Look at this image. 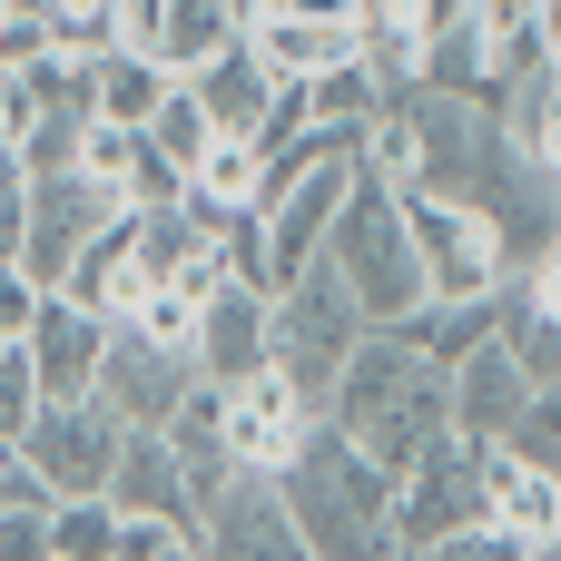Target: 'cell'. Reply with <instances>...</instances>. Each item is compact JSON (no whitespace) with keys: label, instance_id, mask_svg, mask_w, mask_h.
<instances>
[{"label":"cell","instance_id":"6da1fadb","mask_svg":"<svg viewBox=\"0 0 561 561\" xmlns=\"http://www.w3.org/2000/svg\"><path fill=\"white\" fill-rule=\"evenodd\" d=\"M325 424L404 483L434 444H454V394H444V365H434L404 325H375V335L355 345V365L335 375Z\"/></svg>","mask_w":561,"mask_h":561},{"label":"cell","instance_id":"7a4b0ae2","mask_svg":"<svg viewBox=\"0 0 561 561\" xmlns=\"http://www.w3.org/2000/svg\"><path fill=\"white\" fill-rule=\"evenodd\" d=\"M276 493H286V513H296V533H306L316 561H404V542H394V473L375 454H355L325 414L286 454Z\"/></svg>","mask_w":561,"mask_h":561},{"label":"cell","instance_id":"3957f363","mask_svg":"<svg viewBox=\"0 0 561 561\" xmlns=\"http://www.w3.org/2000/svg\"><path fill=\"white\" fill-rule=\"evenodd\" d=\"M325 266L345 276V296L365 306V325H404V316H424V266H414V227H404V197H394V178H355V197H345V217L325 227Z\"/></svg>","mask_w":561,"mask_h":561},{"label":"cell","instance_id":"277c9868","mask_svg":"<svg viewBox=\"0 0 561 561\" xmlns=\"http://www.w3.org/2000/svg\"><path fill=\"white\" fill-rule=\"evenodd\" d=\"M375 325H365V306L345 296V276L316 256L296 286H276V375L325 414V394H335V375L355 365V345H365Z\"/></svg>","mask_w":561,"mask_h":561},{"label":"cell","instance_id":"5b68a950","mask_svg":"<svg viewBox=\"0 0 561 561\" xmlns=\"http://www.w3.org/2000/svg\"><path fill=\"white\" fill-rule=\"evenodd\" d=\"M404 197V227H414V266H424V306H483L513 286L503 266V237L483 207L463 197H434V187H394Z\"/></svg>","mask_w":561,"mask_h":561},{"label":"cell","instance_id":"8992f818","mask_svg":"<svg viewBox=\"0 0 561 561\" xmlns=\"http://www.w3.org/2000/svg\"><path fill=\"white\" fill-rule=\"evenodd\" d=\"M118 454H128V424H118L99 394H49V404L30 414V434H20V463H30V473H39L59 503L108 493Z\"/></svg>","mask_w":561,"mask_h":561},{"label":"cell","instance_id":"52a82bcc","mask_svg":"<svg viewBox=\"0 0 561 561\" xmlns=\"http://www.w3.org/2000/svg\"><path fill=\"white\" fill-rule=\"evenodd\" d=\"M473 523H493V444H434L404 483H394V542L404 552H434V542H454V533H473Z\"/></svg>","mask_w":561,"mask_h":561},{"label":"cell","instance_id":"ba28073f","mask_svg":"<svg viewBox=\"0 0 561 561\" xmlns=\"http://www.w3.org/2000/svg\"><path fill=\"white\" fill-rule=\"evenodd\" d=\"M355 178H365V148H325L306 178H286V187L256 197V217H266V286H296V276L325 256V227L345 217Z\"/></svg>","mask_w":561,"mask_h":561},{"label":"cell","instance_id":"9c48e42d","mask_svg":"<svg viewBox=\"0 0 561 561\" xmlns=\"http://www.w3.org/2000/svg\"><path fill=\"white\" fill-rule=\"evenodd\" d=\"M128 434H168L178 424V404L197 394V355L187 345H168V335H148V325H108V355H99V385H89Z\"/></svg>","mask_w":561,"mask_h":561},{"label":"cell","instance_id":"30bf717a","mask_svg":"<svg viewBox=\"0 0 561 561\" xmlns=\"http://www.w3.org/2000/svg\"><path fill=\"white\" fill-rule=\"evenodd\" d=\"M128 197L99 187L89 168H59V178H30V247H20V276L30 286H69V266L89 256V237L118 217Z\"/></svg>","mask_w":561,"mask_h":561},{"label":"cell","instance_id":"8fae6325","mask_svg":"<svg viewBox=\"0 0 561 561\" xmlns=\"http://www.w3.org/2000/svg\"><path fill=\"white\" fill-rule=\"evenodd\" d=\"M217 394V444H227V463L237 473H286V454L306 444V424H316V404L266 365V375H247V385H207Z\"/></svg>","mask_w":561,"mask_h":561},{"label":"cell","instance_id":"7c38bea8","mask_svg":"<svg viewBox=\"0 0 561 561\" xmlns=\"http://www.w3.org/2000/svg\"><path fill=\"white\" fill-rule=\"evenodd\" d=\"M187 355H197V385H247V375H266V365H276V286L227 276L217 296H197Z\"/></svg>","mask_w":561,"mask_h":561},{"label":"cell","instance_id":"4fadbf2b","mask_svg":"<svg viewBox=\"0 0 561 561\" xmlns=\"http://www.w3.org/2000/svg\"><path fill=\"white\" fill-rule=\"evenodd\" d=\"M237 39H247L237 0H118V49H148L168 79H197Z\"/></svg>","mask_w":561,"mask_h":561},{"label":"cell","instance_id":"5bb4252c","mask_svg":"<svg viewBox=\"0 0 561 561\" xmlns=\"http://www.w3.org/2000/svg\"><path fill=\"white\" fill-rule=\"evenodd\" d=\"M197 552L207 561H316L306 533H296V513H286V493H276V473H237V483L207 503Z\"/></svg>","mask_w":561,"mask_h":561},{"label":"cell","instance_id":"9a60e30c","mask_svg":"<svg viewBox=\"0 0 561 561\" xmlns=\"http://www.w3.org/2000/svg\"><path fill=\"white\" fill-rule=\"evenodd\" d=\"M444 394H454V434H463V444H513V424H523V404H533V375H523L513 345L493 335V345H473L463 365H444Z\"/></svg>","mask_w":561,"mask_h":561},{"label":"cell","instance_id":"2e32d148","mask_svg":"<svg viewBox=\"0 0 561 561\" xmlns=\"http://www.w3.org/2000/svg\"><path fill=\"white\" fill-rule=\"evenodd\" d=\"M99 355H108V316H89L79 296H39V316H30L39 394H89L99 385Z\"/></svg>","mask_w":561,"mask_h":561},{"label":"cell","instance_id":"e0dca14e","mask_svg":"<svg viewBox=\"0 0 561 561\" xmlns=\"http://www.w3.org/2000/svg\"><path fill=\"white\" fill-rule=\"evenodd\" d=\"M108 503H118V513H138V523H187V533L207 523L168 434H128V454H118V473H108Z\"/></svg>","mask_w":561,"mask_h":561},{"label":"cell","instance_id":"ac0fdd59","mask_svg":"<svg viewBox=\"0 0 561 561\" xmlns=\"http://www.w3.org/2000/svg\"><path fill=\"white\" fill-rule=\"evenodd\" d=\"M414 89H444L463 108H503V69H493V30L483 20H444L414 59Z\"/></svg>","mask_w":561,"mask_h":561},{"label":"cell","instance_id":"d6986e66","mask_svg":"<svg viewBox=\"0 0 561 561\" xmlns=\"http://www.w3.org/2000/svg\"><path fill=\"white\" fill-rule=\"evenodd\" d=\"M79 69H89V128H148L168 108V89H178L148 49H118V39L99 59H79Z\"/></svg>","mask_w":561,"mask_h":561},{"label":"cell","instance_id":"ffe728a7","mask_svg":"<svg viewBox=\"0 0 561 561\" xmlns=\"http://www.w3.org/2000/svg\"><path fill=\"white\" fill-rule=\"evenodd\" d=\"M493 533H513V542L552 552V533H561V473H552V463H533V454L493 444Z\"/></svg>","mask_w":561,"mask_h":561},{"label":"cell","instance_id":"44dd1931","mask_svg":"<svg viewBox=\"0 0 561 561\" xmlns=\"http://www.w3.org/2000/svg\"><path fill=\"white\" fill-rule=\"evenodd\" d=\"M247 49H256L276 79H325V69H345V59L365 49V30H345V20H276V10H256V20H247Z\"/></svg>","mask_w":561,"mask_h":561},{"label":"cell","instance_id":"7402d4cb","mask_svg":"<svg viewBox=\"0 0 561 561\" xmlns=\"http://www.w3.org/2000/svg\"><path fill=\"white\" fill-rule=\"evenodd\" d=\"M49 296H79L89 316H108V325H128L138 316V296H148V276H138V247H128V207L89 237V256L69 266V286H49Z\"/></svg>","mask_w":561,"mask_h":561},{"label":"cell","instance_id":"603a6c76","mask_svg":"<svg viewBox=\"0 0 561 561\" xmlns=\"http://www.w3.org/2000/svg\"><path fill=\"white\" fill-rule=\"evenodd\" d=\"M197 99H207V118H217V138H256L266 128V108H276V69L237 39V49H217L197 79H187Z\"/></svg>","mask_w":561,"mask_h":561},{"label":"cell","instance_id":"cb8c5ba5","mask_svg":"<svg viewBox=\"0 0 561 561\" xmlns=\"http://www.w3.org/2000/svg\"><path fill=\"white\" fill-rule=\"evenodd\" d=\"M493 118H503V138H513L533 168H552V178H561V69H533V79H513Z\"/></svg>","mask_w":561,"mask_h":561},{"label":"cell","instance_id":"d4e9b609","mask_svg":"<svg viewBox=\"0 0 561 561\" xmlns=\"http://www.w3.org/2000/svg\"><path fill=\"white\" fill-rule=\"evenodd\" d=\"M256 178H266V158H256L247 138H217V148L187 168V197H197L207 217H237V207H256Z\"/></svg>","mask_w":561,"mask_h":561},{"label":"cell","instance_id":"484cf974","mask_svg":"<svg viewBox=\"0 0 561 561\" xmlns=\"http://www.w3.org/2000/svg\"><path fill=\"white\" fill-rule=\"evenodd\" d=\"M404 335H414L434 365H463L473 345L503 335V296H483V306H424V316H404Z\"/></svg>","mask_w":561,"mask_h":561},{"label":"cell","instance_id":"4316f807","mask_svg":"<svg viewBox=\"0 0 561 561\" xmlns=\"http://www.w3.org/2000/svg\"><path fill=\"white\" fill-rule=\"evenodd\" d=\"M148 148H158V158H168L178 178H187V168H197V158L217 148V118H207V99H197L187 79H178V89H168V108L148 118Z\"/></svg>","mask_w":561,"mask_h":561},{"label":"cell","instance_id":"83f0119b","mask_svg":"<svg viewBox=\"0 0 561 561\" xmlns=\"http://www.w3.org/2000/svg\"><path fill=\"white\" fill-rule=\"evenodd\" d=\"M503 345H513V365H523L533 385H561V316L523 306L513 286H503Z\"/></svg>","mask_w":561,"mask_h":561},{"label":"cell","instance_id":"f1b7e54d","mask_svg":"<svg viewBox=\"0 0 561 561\" xmlns=\"http://www.w3.org/2000/svg\"><path fill=\"white\" fill-rule=\"evenodd\" d=\"M49 542H59V561H108L118 552V503H108V493L59 503V513H49Z\"/></svg>","mask_w":561,"mask_h":561},{"label":"cell","instance_id":"f546056e","mask_svg":"<svg viewBox=\"0 0 561 561\" xmlns=\"http://www.w3.org/2000/svg\"><path fill=\"white\" fill-rule=\"evenodd\" d=\"M39 404L49 394H39V365H30V335H20V345H0V444H20Z\"/></svg>","mask_w":561,"mask_h":561},{"label":"cell","instance_id":"4dcf8cb0","mask_svg":"<svg viewBox=\"0 0 561 561\" xmlns=\"http://www.w3.org/2000/svg\"><path fill=\"white\" fill-rule=\"evenodd\" d=\"M108 561H207V552H197L187 523H138V513H118V552Z\"/></svg>","mask_w":561,"mask_h":561},{"label":"cell","instance_id":"1f68e13d","mask_svg":"<svg viewBox=\"0 0 561 561\" xmlns=\"http://www.w3.org/2000/svg\"><path fill=\"white\" fill-rule=\"evenodd\" d=\"M39 59H59V30L39 10H0V69H39Z\"/></svg>","mask_w":561,"mask_h":561},{"label":"cell","instance_id":"d6a6232c","mask_svg":"<svg viewBox=\"0 0 561 561\" xmlns=\"http://www.w3.org/2000/svg\"><path fill=\"white\" fill-rule=\"evenodd\" d=\"M404 561H533V542H513V533L473 523V533H454V542H434V552H404Z\"/></svg>","mask_w":561,"mask_h":561},{"label":"cell","instance_id":"836d02e7","mask_svg":"<svg viewBox=\"0 0 561 561\" xmlns=\"http://www.w3.org/2000/svg\"><path fill=\"white\" fill-rule=\"evenodd\" d=\"M0 561H59V542H49V513L0 503Z\"/></svg>","mask_w":561,"mask_h":561},{"label":"cell","instance_id":"e575fe53","mask_svg":"<svg viewBox=\"0 0 561 561\" xmlns=\"http://www.w3.org/2000/svg\"><path fill=\"white\" fill-rule=\"evenodd\" d=\"M30 247V168H0V266H20Z\"/></svg>","mask_w":561,"mask_h":561},{"label":"cell","instance_id":"d590c367","mask_svg":"<svg viewBox=\"0 0 561 561\" xmlns=\"http://www.w3.org/2000/svg\"><path fill=\"white\" fill-rule=\"evenodd\" d=\"M30 128H39V89H30L20 69H0V148L20 158V138H30Z\"/></svg>","mask_w":561,"mask_h":561},{"label":"cell","instance_id":"8d00e7d4","mask_svg":"<svg viewBox=\"0 0 561 561\" xmlns=\"http://www.w3.org/2000/svg\"><path fill=\"white\" fill-rule=\"evenodd\" d=\"M39 296H49V286H30L20 266H0V345H20V335H30V316H39Z\"/></svg>","mask_w":561,"mask_h":561},{"label":"cell","instance_id":"74e56055","mask_svg":"<svg viewBox=\"0 0 561 561\" xmlns=\"http://www.w3.org/2000/svg\"><path fill=\"white\" fill-rule=\"evenodd\" d=\"M533 30H542V49H552V69H561V0H533Z\"/></svg>","mask_w":561,"mask_h":561},{"label":"cell","instance_id":"f35d334b","mask_svg":"<svg viewBox=\"0 0 561 561\" xmlns=\"http://www.w3.org/2000/svg\"><path fill=\"white\" fill-rule=\"evenodd\" d=\"M533 561H561V533H552V552H533Z\"/></svg>","mask_w":561,"mask_h":561},{"label":"cell","instance_id":"ab89813d","mask_svg":"<svg viewBox=\"0 0 561 561\" xmlns=\"http://www.w3.org/2000/svg\"><path fill=\"white\" fill-rule=\"evenodd\" d=\"M59 10H99V0H59Z\"/></svg>","mask_w":561,"mask_h":561},{"label":"cell","instance_id":"60d3db41","mask_svg":"<svg viewBox=\"0 0 561 561\" xmlns=\"http://www.w3.org/2000/svg\"><path fill=\"white\" fill-rule=\"evenodd\" d=\"M237 10H247V20H256V0H237Z\"/></svg>","mask_w":561,"mask_h":561},{"label":"cell","instance_id":"b9f144b4","mask_svg":"<svg viewBox=\"0 0 561 561\" xmlns=\"http://www.w3.org/2000/svg\"><path fill=\"white\" fill-rule=\"evenodd\" d=\"M0 473H10V444H0Z\"/></svg>","mask_w":561,"mask_h":561},{"label":"cell","instance_id":"7bdbcfd3","mask_svg":"<svg viewBox=\"0 0 561 561\" xmlns=\"http://www.w3.org/2000/svg\"><path fill=\"white\" fill-rule=\"evenodd\" d=\"M552 473H561V463H552Z\"/></svg>","mask_w":561,"mask_h":561},{"label":"cell","instance_id":"ee69618b","mask_svg":"<svg viewBox=\"0 0 561 561\" xmlns=\"http://www.w3.org/2000/svg\"><path fill=\"white\" fill-rule=\"evenodd\" d=\"M552 247H561V237H552Z\"/></svg>","mask_w":561,"mask_h":561}]
</instances>
